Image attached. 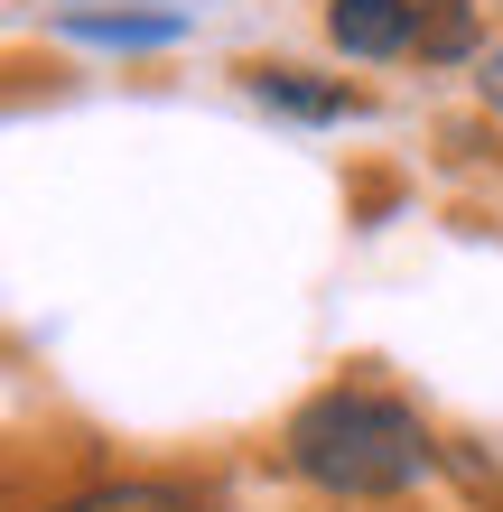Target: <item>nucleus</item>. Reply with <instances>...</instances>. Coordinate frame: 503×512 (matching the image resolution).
I'll use <instances>...</instances> for the list:
<instances>
[{"label": "nucleus", "instance_id": "0eeeda50", "mask_svg": "<svg viewBox=\"0 0 503 512\" xmlns=\"http://www.w3.org/2000/svg\"><path fill=\"white\" fill-rule=\"evenodd\" d=\"M485 103H494V112H503V47H494V56H485Z\"/></svg>", "mask_w": 503, "mask_h": 512}, {"label": "nucleus", "instance_id": "39448f33", "mask_svg": "<svg viewBox=\"0 0 503 512\" xmlns=\"http://www.w3.org/2000/svg\"><path fill=\"white\" fill-rule=\"evenodd\" d=\"M38 512H196L187 485H159V475H112V485H84V494H56Z\"/></svg>", "mask_w": 503, "mask_h": 512}, {"label": "nucleus", "instance_id": "f03ea898", "mask_svg": "<svg viewBox=\"0 0 503 512\" xmlns=\"http://www.w3.org/2000/svg\"><path fill=\"white\" fill-rule=\"evenodd\" d=\"M327 38L345 56H364V66L410 56L420 47V0H327Z\"/></svg>", "mask_w": 503, "mask_h": 512}, {"label": "nucleus", "instance_id": "20e7f679", "mask_svg": "<svg viewBox=\"0 0 503 512\" xmlns=\"http://www.w3.org/2000/svg\"><path fill=\"white\" fill-rule=\"evenodd\" d=\"M56 28L84 47H177L196 28V10H66Z\"/></svg>", "mask_w": 503, "mask_h": 512}, {"label": "nucleus", "instance_id": "7ed1b4c3", "mask_svg": "<svg viewBox=\"0 0 503 512\" xmlns=\"http://www.w3.org/2000/svg\"><path fill=\"white\" fill-rule=\"evenodd\" d=\"M252 103L280 112V122H354V112H364V94H354V84L299 75V66H261V75H252Z\"/></svg>", "mask_w": 503, "mask_h": 512}, {"label": "nucleus", "instance_id": "423d86ee", "mask_svg": "<svg viewBox=\"0 0 503 512\" xmlns=\"http://www.w3.org/2000/svg\"><path fill=\"white\" fill-rule=\"evenodd\" d=\"M420 56L429 66L476 56V0H420Z\"/></svg>", "mask_w": 503, "mask_h": 512}, {"label": "nucleus", "instance_id": "f257e3e1", "mask_svg": "<svg viewBox=\"0 0 503 512\" xmlns=\"http://www.w3.org/2000/svg\"><path fill=\"white\" fill-rule=\"evenodd\" d=\"M438 466V447L420 429V410L392 401V391L336 382L289 419V475L317 485L327 503H392Z\"/></svg>", "mask_w": 503, "mask_h": 512}]
</instances>
